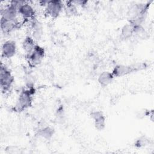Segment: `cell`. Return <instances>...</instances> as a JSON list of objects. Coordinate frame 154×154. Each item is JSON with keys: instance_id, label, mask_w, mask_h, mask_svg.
<instances>
[{"instance_id": "obj_16", "label": "cell", "mask_w": 154, "mask_h": 154, "mask_svg": "<svg viewBox=\"0 0 154 154\" xmlns=\"http://www.w3.org/2000/svg\"><path fill=\"white\" fill-rule=\"evenodd\" d=\"M25 85L28 88H34V76L28 73L25 76V79H24Z\"/></svg>"}, {"instance_id": "obj_13", "label": "cell", "mask_w": 154, "mask_h": 154, "mask_svg": "<svg viewBox=\"0 0 154 154\" xmlns=\"http://www.w3.org/2000/svg\"><path fill=\"white\" fill-rule=\"evenodd\" d=\"M135 34V26L129 22L125 24L121 30V37L123 39H128Z\"/></svg>"}, {"instance_id": "obj_3", "label": "cell", "mask_w": 154, "mask_h": 154, "mask_svg": "<svg viewBox=\"0 0 154 154\" xmlns=\"http://www.w3.org/2000/svg\"><path fill=\"white\" fill-rule=\"evenodd\" d=\"M45 57V49L40 46L36 45L32 52L26 55L29 64L31 67L39 65Z\"/></svg>"}, {"instance_id": "obj_6", "label": "cell", "mask_w": 154, "mask_h": 154, "mask_svg": "<svg viewBox=\"0 0 154 154\" xmlns=\"http://www.w3.org/2000/svg\"><path fill=\"white\" fill-rule=\"evenodd\" d=\"M135 70L132 64L131 65H124V64H117L116 65L112 71V74L114 77H122L134 72Z\"/></svg>"}, {"instance_id": "obj_12", "label": "cell", "mask_w": 154, "mask_h": 154, "mask_svg": "<svg viewBox=\"0 0 154 154\" xmlns=\"http://www.w3.org/2000/svg\"><path fill=\"white\" fill-rule=\"evenodd\" d=\"M35 41L31 36H26L22 42V48L26 55L30 54L36 46Z\"/></svg>"}, {"instance_id": "obj_11", "label": "cell", "mask_w": 154, "mask_h": 154, "mask_svg": "<svg viewBox=\"0 0 154 154\" xmlns=\"http://www.w3.org/2000/svg\"><path fill=\"white\" fill-rule=\"evenodd\" d=\"M114 78V77L112 73L108 71H104L100 73L98 76L97 81L100 86L105 87L111 84Z\"/></svg>"}, {"instance_id": "obj_7", "label": "cell", "mask_w": 154, "mask_h": 154, "mask_svg": "<svg viewBox=\"0 0 154 154\" xmlns=\"http://www.w3.org/2000/svg\"><path fill=\"white\" fill-rule=\"evenodd\" d=\"M31 28L32 31L31 37L35 41L40 40L43 35V27L42 23L34 18L31 23Z\"/></svg>"}, {"instance_id": "obj_15", "label": "cell", "mask_w": 154, "mask_h": 154, "mask_svg": "<svg viewBox=\"0 0 154 154\" xmlns=\"http://www.w3.org/2000/svg\"><path fill=\"white\" fill-rule=\"evenodd\" d=\"M64 10L66 14L69 16H75L78 13L76 5L73 1H67Z\"/></svg>"}, {"instance_id": "obj_10", "label": "cell", "mask_w": 154, "mask_h": 154, "mask_svg": "<svg viewBox=\"0 0 154 154\" xmlns=\"http://www.w3.org/2000/svg\"><path fill=\"white\" fill-rule=\"evenodd\" d=\"M20 22L17 20H6L1 19L0 25L1 31L4 34H8L19 26Z\"/></svg>"}, {"instance_id": "obj_14", "label": "cell", "mask_w": 154, "mask_h": 154, "mask_svg": "<svg viewBox=\"0 0 154 154\" xmlns=\"http://www.w3.org/2000/svg\"><path fill=\"white\" fill-rule=\"evenodd\" d=\"M54 134V129L49 126H46L38 131V135L45 140H50Z\"/></svg>"}, {"instance_id": "obj_2", "label": "cell", "mask_w": 154, "mask_h": 154, "mask_svg": "<svg viewBox=\"0 0 154 154\" xmlns=\"http://www.w3.org/2000/svg\"><path fill=\"white\" fill-rule=\"evenodd\" d=\"M14 81L10 70L3 64H1L0 69V85L2 92L8 91L11 87Z\"/></svg>"}, {"instance_id": "obj_8", "label": "cell", "mask_w": 154, "mask_h": 154, "mask_svg": "<svg viewBox=\"0 0 154 154\" xmlns=\"http://www.w3.org/2000/svg\"><path fill=\"white\" fill-rule=\"evenodd\" d=\"M91 117L94 120V126L99 131L103 130L105 127V117L100 111H94L90 113Z\"/></svg>"}, {"instance_id": "obj_4", "label": "cell", "mask_w": 154, "mask_h": 154, "mask_svg": "<svg viewBox=\"0 0 154 154\" xmlns=\"http://www.w3.org/2000/svg\"><path fill=\"white\" fill-rule=\"evenodd\" d=\"M63 8V4L61 1H49L46 3L47 13L53 18L57 17Z\"/></svg>"}, {"instance_id": "obj_9", "label": "cell", "mask_w": 154, "mask_h": 154, "mask_svg": "<svg viewBox=\"0 0 154 154\" xmlns=\"http://www.w3.org/2000/svg\"><path fill=\"white\" fill-rule=\"evenodd\" d=\"M18 13L23 19L32 20L35 18V11L33 7L26 2H24V3L19 8Z\"/></svg>"}, {"instance_id": "obj_5", "label": "cell", "mask_w": 154, "mask_h": 154, "mask_svg": "<svg viewBox=\"0 0 154 154\" xmlns=\"http://www.w3.org/2000/svg\"><path fill=\"white\" fill-rule=\"evenodd\" d=\"M16 52V44L14 41H5L2 45L1 53L4 58H10L13 57Z\"/></svg>"}, {"instance_id": "obj_17", "label": "cell", "mask_w": 154, "mask_h": 154, "mask_svg": "<svg viewBox=\"0 0 154 154\" xmlns=\"http://www.w3.org/2000/svg\"><path fill=\"white\" fill-rule=\"evenodd\" d=\"M149 143V140L146 137H144V136H142V137H139L135 142V146L137 147H144L146 145H147Z\"/></svg>"}, {"instance_id": "obj_1", "label": "cell", "mask_w": 154, "mask_h": 154, "mask_svg": "<svg viewBox=\"0 0 154 154\" xmlns=\"http://www.w3.org/2000/svg\"><path fill=\"white\" fill-rule=\"evenodd\" d=\"M35 93V89L26 88L20 91L16 104L13 108L14 111L22 112L30 107L32 102V95Z\"/></svg>"}]
</instances>
